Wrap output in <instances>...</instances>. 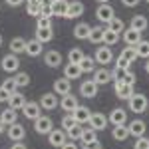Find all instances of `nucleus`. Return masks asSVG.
Here are the masks:
<instances>
[{
    "label": "nucleus",
    "instance_id": "1",
    "mask_svg": "<svg viewBox=\"0 0 149 149\" xmlns=\"http://www.w3.org/2000/svg\"><path fill=\"white\" fill-rule=\"evenodd\" d=\"M147 107H149L147 95H143V93H133V95L129 97V111H133V113H143V111H147Z\"/></svg>",
    "mask_w": 149,
    "mask_h": 149
},
{
    "label": "nucleus",
    "instance_id": "2",
    "mask_svg": "<svg viewBox=\"0 0 149 149\" xmlns=\"http://www.w3.org/2000/svg\"><path fill=\"white\" fill-rule=\"evenodd\" d=\"M34 129H36V133H40V135H48L54 129V121L48 115H40L38 119H34Z\"/></svg>",
    "mask_w": 149,
    "mask_h": 149
},
{
    "label": "nucleus",
    "instance_id": "3",
    "mask_svg": "<svg viewBox=\"0 0 149 149\" xmlns=\"http://www.w3.org/2000/svg\"><path fill=\"white\" fill-rule=\"evenodd\" d=\"M0 66H2V70L6 72V74H16L18 72V68H20V60H18V56L16 54H8V56L2 58V62H0Z\"/></svg>",
    "mask_w": 149,
    "mask_h": 149
},
{
    "label": "nucleus",
    "instance_id": "4",
    "mask_svg": "<svg viewBox=\"0 0 149 149\" xmlns=\"http://www.w3.org/2000/svg\"><path fill=\"white\" fill-rule=\"evenodd\" d=\"M66 141H68V135H66V131H64V129H52V131L48 133V143H50L52 147L60 149Z\"/></svg>",
    "mask_w": 149,
    "mask_h": 149
},
{
    "label": "nucleus",
    "instance_id": "5",
    "mask_svg": "<svg viewBox=\"0 0 149 149\" xmlns=\"http://www.w3.org/2000/svg\"><path fill=\"white\" fill-rule=\"evenodd\" d=\"M95 16H97V20L100 22H109L111 18H115V10H113V6L107 2V4H100L97 6V10H95Z\"/></svg>",
    "mask_w": 149,
    "mask_h": 149
},
{
    "label": "nucleus",
    "instance_id": "6",
    "mask_svg": "<svg viewBox=\"0 0 149 149\" xmlns=\"http://www.w3.org/2000/svg\"><path fill=\"white\" fill-rule=\"evenodd\" d=\"M93 60L97 62V64H111L113 62V52H111V48L109 46H102L95 50V56H93Z\"/></svg>",
    "mask_w": 149,
    "mask_h": 149
},
{
    "label": "nucleus",
    "instance_id": "7",
    "mask_svg": "<svg viewBox=\"0 0 149 149\" xmlns=\"http://www.w3.org/2000/svg\"><path fill=\"white\" fill-rule=\"evenodd\" d=\"M40 111H42V107H40V103H36V102H26V105L22 107V113L26 119H38L42 115Z\"/></svg>",
    "mask_w": 149,
    "mask_h": 149
},
{
    "label": "nucleus",
    "instance_id": "8",
    "mask_svg": "<svg viewBox=\"0 0 149 149\" xmlns=\"http://www.w3.org/2000/svg\"><path fill=\"white\" fill-rule=\"evenodd\" d=\"M72 115H74L76 123L84 125V123H88V121H90V117H92V111H90V107H86V105H78V107L72 111Z\"/></svg>",
    "mask_w": 149,
    "mask_h": 149
},
{
    "label": "nucleus",
    "instance_id": "9",
    "mask_svg": "<svg viewBox=\"0 0 149 149\" xmlns=\"http://www.w3.org/2000/svg\"><path fill=\"white\" fill-rule=\"evenodd\" d=\"M26 95L20 92H14L10 93V97H8V107H12V109H16V111H22V107L26 105Z\"/></svg>",
    "mask_w": 149,
    "mask_h": 149
},
{
    "label": "nucleus",
    "instance_id": "10",
    "mask_svg": "<svg viewBox=\"0 0 149 149\" xmlns=\"http://www.w3.org/2000/svg\"><path fill=\"white\" fill-rule=\"evenodd\" d=\"M64 111H68V113H72L80 103H78V97L76 95H72V93H66V95H62V100H60V103H58Z\"/></svg>",
    "mask_w": 149,
    "mask_h": 149
},
{
    "label": "nucleus",
    "instance_id": "11",
    "mask_svg": "<svg viewBox=\"0 0 149 149\" xmlns=\"http://www.w3.org/2000/svg\"><path fill=\"white\" fill-rule=\"evenodd\" d=\"M58 103L60 102H58V95L54 92H48L40 97V107H42V109H48V111H50V109H56Z\"/></svg>",
    "mask_w": 149,
    "mask_h": 149
},
{
    "label": "nucleus",
    "instance_id": "12",
    "mask_svg": "<svg viewBox=\"0 0 149 149\" xmlns=\"http://www.w3.org/2000/svg\"><path fill=\"white\" fill-rule=\"evenodd\" d=\"M54 93H56V95L72 93V80H68V78H60V80H56L54 81Z\"/></svg>",
    "mask_w": 149,
    "mask_h": 149
},
{
    "label": "nucleus",
    "instance_id": "13",
    "mask_svg": "<svg viewBox=\"0 0 149 149\" xmlns=\"http://www.w3.org/2000/svg\"><path fill=\"white\" fill-rule=\"evenodd\" d=\"M97 84L93 80H86V81H81V86H80V93L84 95V97H95L97 95Z\"/></svg>",
    "mask_w": 149,
    "mask_h": 149
},
{
    "label": "nucleus",
    "instance_id": "14",
    "mask_svg": "<svg viewBox=\"0 0 149 149\" xmlns=\"http://www.w3.org/2000/svg\"><path fill=\"white\" fill-rule=\"evenodd\" d=\"M127 129H129V135H133V137H141V135H145L147 125H145L143 119H133V121H129Z\"/></svg>",
    "mask_w": 149,
    "mask_h": 149
},
{
    "label": "nucleus",
    "instance_id": "15",
    "mask_svg": "<svg viewBox=\"0 0 149 149\" xmlns=\"http://www.w3.org/2000/svg\"><path fill=\"white\" fill-rule=\"evenodd\" d=\"M121 38H123L125 46H135L137 42H141V32L133 30V28H127V30L121 32Z\"/></svg>",
    "mask_w": 149,
    "mask_h": 149
},
{
    "label": "nucleus",
    "instance_id": "16",
    "mask_svg": "<svg viewBox=\"0 0 149 149\" xmlns=\"http://www.w3.org/2000/svg\"><path fill=\"white\" fill-rule=\"evenodd\" d=\"M107 121H111V125L127 123V111H125V109H121V107H115L113 111L107 115Z\"/></svg>",
    "mask_w": 149,
    "mask_h": 149
},
{
    "label": "nucleus",
    "instance_id": "17",
    "mask_svg": "<svg viewBox=\"0 0 149 149\" xmlns=\"http://www.w3.org/2000/svg\"><path fill=\"white\" fill-rule=\"evenodd\" d=\"M133 93H135L133 92V86L123 84V81H117V84H115V95H117L119 100H129Z\"/></svg>",
    "mask_w": 149,
    "mask_h": 149
},
{
    "label": "nucleus",
    "instance_id": "18",
    "mask_svg": "<svg viewBox=\"0 0 149 149\" xmlns=\"http://www.w3.org/2000/svg\"><path fill=\"white\" fill-rule=\"evenodd\" d=\"M8 137H10L12 141H22V139L26 137V129H24V125H20L18 121L12 123V125H8Z\"/></svg>",
    "mask_w": 149,
    "mask_h": 149
},
{
    "label": "nucleus",
    "instance_id": "19",
    "mask_svg": "<svg viewBox=\"0 0 149 149\" xmlns=\"http://www.w3.org/2000/svg\"><path fill=\"white\" fill-rule=\"evenodd\" d=\"M90 127H93L95 131H102V129H105L107 127V115L103 113H92V117H90Z\"/></svg>",
    "mask_w": 149,
    "mask_h": 149
},
{
    "label": "nucleus",
    "instance_id": "20",
    "mask_svg": "<svg viewBox=\"0 0 149 149\" xmlns=\"http://www.w3.org/2000/svg\"><path fill=\"white\" fill-rule=\"evenodd\" d=\"M44 64L50 66V68H58L62 64V54L58 50H48L46 54H44Z\"/></svg>",
    "mask_w": 149,
    "mask_h": 149
},
{
    "label": "nucleus",
    "instance_id": "21",
    "mask_svg": "<svg viewBox=\"0 0 149 149\" xmlns=\"http://www.w3.org/2000/svg\"><path fill=\"white\" fill-rule=\"evenodd\" d=\"M0 121H2L4 125H12V123H16V121H18V111L12 109V107L2 109V111H0Z\"/></svg>",
    "mask_w": 149,
    "mask_h": 149
},
{
    "label": "nucleus",
    "instance_id": "22",
    "mask_svg": "<svg viewBox=\"0 0 149 149\" xmlns=\"http://www.w3.org/2000/svg\"><path fill=\"white\" fill-rule=\"evenodd\" d=\"M84 10H86V6L81 4L80 0H74V2L68 4V14H66V18H78V16L84 14Z\"/></svg>",
    "mask_w": 149,
    "mask_h": 149
},
{
    "label": "nucleus",
    "instance_id": "23",
    "mask_svg": "<svg viewBox=\"0 0 149 149\" xmlns=\"http://www.w3.org/2000/svg\"><path fill=\"white\" fill-rule=\"evenodd\" d=\"M68 0H54L52 2V12H54V16H62V18H66V14H68Z\"/></svg>",
    "mask_w": 149,
    "mask_h": 149
},
{
    "label": "nucleus",
    "instance_id": "24",
    "mask_svg": "<svg viewBox=\"0 0 149 149\" xmlns=\"http://www.w3.org/2000/svg\"><path fill=\"white\" fill-rule=\"evenodd\" d=\"M90 30H92V26L86 22H80L74 26V36L78 38V40H88V36H90Z\"/></svg>",
    "mask_w": 149,
    "mask_h": 149
},
{
    "label": "nucleus",
    "instance_id": "25",
    "mask_svg": "<svg viewBox=\"0 0 149 149\" xmlns=\"http://www.w3.org/2000/svg\"><path fill=\"white\" fill-rule=\"evenodd\" d=\"M81 76V70H80V66L78 64H66L64 66V78H68V80H78Z\"/></svg>",
    "mask_w": 149,
    "mask_h": 149
},
{
    "label": "nucleus",
    "instance_id": "26",
    "mask_svg": "<svg viewBox=\"0 0 149 149\" xmlns=\"http://www.w3.org/2000/svg\"><path fill=\"white\" fill-rule=\"evenodd\" d=\"M111 137H113L115 141H125V139L129 137V129H127L125 123H121V125H113V129H111Z\"/></svg>",
    "mask_w": 149,
    "mask_h": 149
},
{
    "label": "nucleus",
    "instance_id": "27",
    "mask_svg": "<svg viewBox=\"0 0 149 149\" xmlns=\"http://www.w3.org/2000/svg\"><path fill=\"white\" fill-rule=\"evenodd\" d=\"M42 50H44V48H42V42H38L36 38H34V40H30V42H26V54H28L30 58L40 56Z\"/></svg>",
    "mask_w": 149,
    "mask_h": 149
},
{
    "label": "nucleus",
    "instance_id": "28",
    "mask_svg": "<svg viewBox=\"0 0 149 149\" xmlns=\"http://www.w3.org/2000/svg\"><path fill=\"white\" fill-rule=\"evenodd\" d=\"M93 81H95L97 86H103V84L111 81V76H109V70H105V68L93 70Z\"/></svg>",
    "mask_w": 149,
    "mask_h": 149
},
{
    "label": "nucleus",
    "instance_id": "29",
    "mask_svg": "<svg viewBox=\"0 0 149 149\" xmlns=\"http://www.w3.org/2000/svg\"><path fill=\"white\" fill-rule=\"evenodd\" d=\"M147 26H149V22H147V18H145L143 14L133 16V18H131V24H129V28H133V30H137V32H143Z\"/></svg>",
    "mask_w": 149,
    "mask_h": 149
},
{
    "label": "nucleus",
    "instance_id": "30",
    "mask_svg": "<svg viewBox=\"0 0 149 149\" xmlns=\"http://www.w3.org/2000/svg\"><path fill=\"white\" fill-rule=\"evenodd\" d=\"M10 52L12 54H22V52H26V40L24 38H20V36H16V38H12L10 40Z\"/></svg>",
    "mask_w": 149,
    "mask_h": 149
},
{
    "label": "nucleus",
    "instance_id": "31",
    "mask_svg": "<svg viewBox=\"0 0 149 149\" xmlns=\"http://www.w3.org/2000/svg\"><path fill=\"white\" fill-rule=\"evenodd\" d=\"M78 66H80L81 74H93V70H95V60H93L92 56H84Z\"/></svg>",
    "mask_w": 149,
    "mask_h": 149
},
{
    "label": "nucleus",
    "instance_id": "32",
    "mask_svg": "<svg viewBox=\"0 0 149 149\" xmlns=\"http://www.w3.org/2000/svg\"><path fill=\"white\" fill-rule=\"evenodd\" d=\"M52 38H54V32H52V28H36V40H38V42H42V44H48Z\"/></svg>",
    "mask_w": 149,
    "mask_h": 149
},
{
    "label": "nucleus",
    "instance_id": "33",
    "mask_svg": "<svg viewBox=\"0 0 149 149\" xmlns=\"http://www.w3.org/2000/svg\"><path fill=\"white\" fill-rule=\"evenodd\" d=\"M103 32H105V28L102 26H95L90 30V36H88V40L92 42V44H102L103 42Z\"/></svg>",
    "mask_w": 149,
    "mask_h": 149
},
{
    "label": "nucleus",
    "instance_id": "34",
    "mask_svg": "<svg viewBox=\"0 0 149 149\" xmlns=\"http://www.w3.org/2000/svg\"><path fill=\"white\" fill-rule=\"evenodd\" d=\"M119 42V34L117 32H111L109 28H105V32H103V44L105 46H113V44H117Z\"/></svg>",
    "mask_w": 149,
    "mask_h": 149
},
{
    "label": "nucleus",
    "instance_id": "35",
    "mask_svg": "<svg viewBox=\"0 0 149 149\" xmlns=\"http://www.w3.org/2000/svg\"><path fill=\"white\" fill-rule=\"evenodd\" d=\"M133 48H135V52H137V58H145V60L149 58V40H141V42H137Z\"/></svg>",
    "mask_w": 149,
    "mask_h": 149
},
{
    "label": "nucleus",
    "instance_id": "36",
    "mask_svg": "<svg viewBox=\"0 0 149 149\" xmlns=\"http://www.w3.org/2000/svg\"><path fill=\"white\" fill-rule=\"evenodd\" d=\"M84 56H86V54L81 52V48H72L68 52V62L70 64H80Z\"/></svg>",
    "mask_w": 149,
    "mask_h": 149
},
{
    "label": "nucleus",
    "instance_id": "37",
    "mask_svg": "<svg viewBox=\"0 0 149 149\" xmlns=\"http://www.w3.org/2000/svg\"><path fill=\"white\" fill-rule=\"evenodd\" d=\"M81 129H84V127H81L80 123H74L70 129H66L68 139H70V141H78V139H80V135H81Z\"/></svg>",
    "mask_w": 149,
    "mask_h": 149
},
{
    "label": "nucleus",
    "instance_id": "38",
    "mask_svg": "<svg viewBox=\"0 0 149 149\" xmlns=\"http://www.w3.org/2000/svg\"><path fill=\"white\" fill-rule=\"evenodd\" d=\"M14 81H16L18 88H26V86H30V74H26V72H16Z\"/></svg>",
    "mask_w": 149,
    "mask_h": 149
},
{
    "label": "nucleus",
    "instance_id": "39",
    "mask_svg": "<svg viewBox=\"0 0 149 149\" xmlns=\"http://www.w3.org/2000/svg\"><path fill=\"white\" fill-rule=\"evenodd\" d=\"M107 28H109L111 32H117V34H121V32L125 30V24H123V20H119V18H111V20L107 22Z\"/></svg>",
    "mask_w": 149,
    "mask_h": 149
},
{
    "label": "nucleus",
    "instance_id": "40",
    "mask_svg": "<svg viewBox=\"0 0 149 149\" xmlns=\"http://www.w3.org/2000/svg\"><path fill=\"white\" fill-rule=\"evenodd\" d=\"M119 56L125 58L129 64H133V62L137 60V52H135V48H133V46H127V48H123V50H121V54H119Z\"/></svg>",
    "mask_w": 149,
    "mask_h": 149
},
{
    "label": "nucleus",
    "instance_id": "41",
    "mask_svg": "<svg viewBox=\"0 0 149 149\" xmlns=\"http://www.w3.org/2000/svg\"><path fill=\"white\" fill-rule=\"evenodd\" d=\"M93 139H97L95 137V129L93 127H84L81 135H80V141L81 143H88V141H93Z\"/></svg>",
    "mask_w": 149,
    "mask_h": 149
},
{
    "label": "nucleus",
    "instance_id": "42",
    "mask_svg": "<svg viewBox=\"0 0 149 149\" xmlns=\"http://www.w3.org/2000/svg\"><path fill=\"white\" fill-rule=\"evenodd\" d=\"M40 8H42L40 2H28V4H26V14L38 18V16H40Z\"/></svg>",
    "mask_w": 149,
    "mask_h": 149
},
{
    "label": "nucleus",
    "instance_id": "43",
    "mask_svg": "<svg viewBox=\"0 0 149 149\" xmlns=\"http://www.w3.org/2000/svg\"><path fill=\"white\" fill-rule=\"evenodd\" d=\"M121 81H123V84H129V86H135V81H137V78H135V74H133L131 70H123V76H121Z\"/></svg>",
    "mask_w": 149,
    "mask_h": 149
},
{
    "label": "nucleus",
    "instance_id": "44",
    "mask_svg": "<svg viewBox=\"0 0 149 149\" xmlns=\"http://www.w3.org/2000/svg\"><path fill=\"white\" fill-rule=\"evenodd\" d=\"M2 88H4L6 92H10V93H14L16 90H18V86H16V81H14V78H6V80L2 81Z\"/></svg>",
    "mask_w": 149,
    "mask_h": 149
},
{
    "label": "nucleus",
    "instance_id": "45",
    "mask_svg": "<svg viewBox=\"0 0 149 149\" xmlns=\"http://www.w3.org/2000/svg\"><path fill=\"white\" fill-rule=\"evenodd\" d=\"M133 149H149V139L145 137V135H141V137H135Z\"/></svg>",
    "mask_w": 149,
    "mask_h": 149
},
{
    "label": "nucleus",
    "instance_id": "46",
    "mask_svg": "<svg viewBox=\"0 0 149 149\" xmlns=\"http://www.w3.org/2000/svg\"><path fill=\"white\" fill-rule=\"evenodd\" d=\"M74 123H76V119H74V115H72V113H66L64 117H62V127H64V131L70 129Z\"/></svg>",
    "mask_w": 149,
    "mask_h": 149
},
{
    "label": "nucleus",
    "instance_id": "47",
    "mask_svg": "<svg viewBox=\"0 0 149 149\" xmlns=\"http://www.w3.org/2000/svg\"><path fill=\"white\" fill-rule=\"evenodd\" d=\"M36 28H52V20H50V18H46V16H38Z\"/></svg>",
    "mask_w": 149,
    "mask_h": 149
},
{
    "label": "nucleus",
    "instance_id": "48",
    "mask_svg": "<svg viewBox=\"0 0 149 149\" xmlns=\"http://www.w3.org/2000/svg\"><path fill=\"white\" fill-rule=\"evenodd\" d=\"M40 16L52 18V16H54V12H52V4H42V8H40Z\"/></svg>",
    "mask_w": 149,
    "mask_h": 149
},
{
    "label": "nucleus",
    "instance_id": "49",
    "mask_svg": "<svg viewBox=\"0 0 149 149\" xmlns=\"http://www.w3.org/2000/svg\"><path fill=\"white\" fill-rule=\"evenodd\" d=\"M129 66H131V64H129V62H127L125 58H117V60H115V68H119V70H129Z\"/></svg>",
    "mask_w": 149,
    "mask_h": 149
},
{
    "label": "nucleus",
    "instance_id": "50",
    "mask_svg": "<svg viewBox=\"0 0 149 149\" xmlns=\"http://www.w3.org/2000/svg\"><path fill=\"white\" fill-rule=\"evenodd\" d=\"M102 143L100 139H93V141H88V143H81V149H100Z\"/></svg>",
    "mask_w": 149,
    "mask_h": 149
},
{
    "label": "nucleus",
    "instance_id": "51",
    "mask_svg": "<svg viewBox=\"0 0 149 149\" xmlns=\"http://www.w3.org/2000/svg\"><path fill=\"white\" fill-rule=\"evenodd\" d=\"M139 2H141V0H121V4H123V6H127V8H135Z\"/></svg>",
    "mask_w": 149,
    "mask_h": 149
},
{
    "label": "nucleus",
    "instance_id": "52",
    "mask_svg": "<svg viewBox=\"0 0 149 149\" xmlns=\"http://www.w3.org/2000/svg\"><path fill=\"white\" fill-rule=\"evenodd\" d=\"M8 97H10V92H6V90L0 86V102H8Z\"/></svg>",
    "mask_w": 149,
    "mask_h": 149
},
{
    "label": "nucleus",
    "instance_id": "53",
    "mask_svg": "<svg viewBox=\"0 0 149 149\" xmlns=\"http://www.w3.org/2000/svg\"><path fill=\"white\" fill-rule=\"evenodd\" d=\"M60 149H78V145H76L74 141H66V143H64Z\"/></svg>",
    "mask_w": 149,
    "mask_h": 149
},
{
    "label": "nucleus",
    "instance_id": "54",
    "mask_svg": "<svg viewBox=\"0 0 149 149\" xmlns=\"http://www.w3.org/2000/svg\"><path fill=\"white\" fill-rule=\"evenodd\" d=\"M10 149H28V147L24 145L22 141H14V143H12V147H10Z\"/></svg>",
    "mask_w": 149,
    "mask_h": 149
},
{
    "label": "nucleus",
    "instance_id": "55",
    "mask_svg": "<svg viewBox=\"0 0 149 149\" xmlns=\"http://www.w3.org/2000/svg\"><path fill=\"white\" fill-rule=\"evenodd\" d=\"M22 2H26V0H6V4H8V6H20Z\"/></svg>",
    "mask_w": 149,
    "mask_h": 149
},
{
    "label": "nucleus",
    "instance_id": "56",
    "mask_svg": "<svg viewBox=\"0 0 149 149\" xmlns=\"http://www.w3.org/2000/svg\"><path fill=\"white\" fill-rule=\"evenodd\" d=\"M54 0H40V4H52Z\"/></svg>",
    "mask_w": 149,
    "mask_h": 149
},
{
    "label": "nucleus",
    "instance_id": "57",
    "mask_svg": "<svg viewBox=\"0 0 149 149\" xmlns=\"http://www.w3.org/2000/svg\"><path fill=\"white\" fill-rule=\"evenodd\" d=\"M4 127H6V125H4V123H2V121H0V135H2V133H4Z\"/></svg>",
    "mask_w": 149,
    "mask_h": 149
},
{
    "label": "nucleus",
    "instance_id": "58",
    "mask_svg": "<svg viewBox=\"0 0 149 149\" xmlns=\"http://www.w3.org/2000/svg\"><path fill=\"white\" fill-rule=\"evenodd\" d=\"M145 72L149 74V58H147V62H145Z\"/></svg>",
    "mask_w": 149,
    "mask_h": 149
},
{
    "label": "nucleus",
    "instance_id": "59",
    "mask_svg": "<svg viewBox=\"0 0 149 149\" xmlns=\"http://www.w3.org/2000/svg\"><path fill=\"white\" fill-rule=\"evenodd\" d=\"M97 2H100V4H107L109 0H97Z\"/></svg>",
    "mask_w": 149,
    "mask_h": 149
},
{
    "label": "nucleus",
    "instance_id": "60",
    "mask_svg": "<svg viewBox=\"0 0 149 149\" xmlns=\"http://www.w3.org/2000/svg\"><path fill=\"white\" fill-rule=\"evenodd\" d=\"M28 2H40V0H26V4H28Z\"/></svg>",
    "mask_w": 149,
    "mask_h": 149
},
{
    "label": "nucleus",
    "instance_id": "61",
    "mask_svg": "<svg viewBox=\"0 0 149 149\" xmlns=\"http://www.w3.org/2000/svg\"><path fill=\"white\" fill-rule=\"evenodd\" d=\"M0 46H2V34H0Z\"/></svg>",
    "mask_w": 149,
    "mask_h": 149
},
{
    "label": "nucleus",
    "instance_id": "62",
    "mask_svg": "<svg viewBox=\"0 0 149 149\" xmlns=\"http://www.w3.org/2000/svg\"><path fill=\"white\" fill-rule=\"evenodd\" d=\"M145 2H149V0H145Z\"/></svg>",
    "mask_w": 149,
    "mask_h": 149
},
{
    "label": "nucleus",
    "instance_id": "63",
    "mask_svg": "<svg viewBox=\"0 0 149 149\" xmlns=\"http://www.w3.org/2000/svg\"><path fill=\"white\" fill-rule=\"evenodd\" d=\"M100 149H102V147H100Z\"/></svg>",
    "mask_w": 149,
    "mask_h": 149
}]
</instances>
